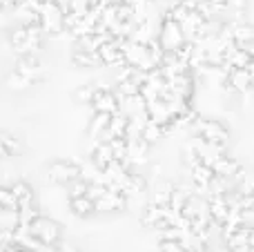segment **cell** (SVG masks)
<instances>
[{"label": "cell", "mask_w": 254, "mask_h": 252, "mask_svg": "<svg viewBox=\"0 0 254 252\" xmlns=\"http://www.w3.org/2000/svg\"><path fill=\"white\" fill-rule=\"evenodd\" d=\"M40 25H43L45 34H61L63 29H65V11L61 9V4L52 2V0H47V2L40 7Z\"/></svg>", "instance_id": "obj_1"}, {"label": "cell", "mask_w": 254, "mask_h": 252, "mask_svg": "<svg viewBox=\"0 0 254 252\" xmlns=\"http://www.w3.org/2000/svg\"><path fill=\"white\" fill-rule=\"evenodd\" d=\"M158 43L165 52H179L181 43H183V27L181 22H176L174 18L167 16L161 25V31H158Z\"/></svg>", "instance_id": "obj_2"}, {"label": "cell", "mask_w": 254, "mask_h": 252, "mask_svg": "<svg viewBox=\"0 0 254 252\" xmlns=\"http://www.w3.org/2000/svg\"><path fill=\"white\" fill-rule=\"evenodd\" d=\"M29 232L36 237V239H40L47 246H54L58 239H61V226L49 217H38L29 226Z\"/></svg>", "instance_id": "obj_3"}, {"label": "cell", "mask_w": 254, "mask_h": 252, "mask_svg": "<svg viewBox=\"0 0 254 252\" xmlns=\"http://www.w3.org/2000/svg\"><path fill=\"white\" fill-rule=\"evenodd\" d=\"M49 179L54 183H71L80 179V165L67 163V161H56L49 165Z\"/></svg>", "instance_id": "obj_4"}, {"label": "cell", "mask_w": 254, "mask_h": 252, "mask_svg": "<svg viewBox=\"0 0 254 252\" xmlns=\"http://www.w3.org/2000/svg\"><path fill=\"white\" fill-rule=\"evenodd\" d=\"M94 110L96 112H105V114H116L119 112V98L112 89H96L92 101Z\"/></svg>", "instance_id": "obj_5"}, {"label": "cell", "mask_w": 254, "mask_h": 252, "mask_svg": "<svg viewBox=\"0 0 254 252\" xmlns=\"http://www.w3.org/2000/svg\"><path fill=\"white\" fill-rule=\"evenodd\" d=\"M125 192H116L110 190L101 201H96V212H119V210L125 208L127 199H125Z\"/></svg>", "instance_id": "obj_6"}, {"label": "cell", "mask_w": 254, "mask_h": 252, "mask_svg": "<svg viewBox=\"0 0 254 252\" xmlns=\"http://www.w3.org/2000/svg\"><path fill=\"white\" fill-rule=\"evenodd\" d=\"M92 161L103 170L110 163H114L116 156H114V150H112L110 143H96V147H94V152H92Z\"/></svg>", "instance_id": "obj_7"}, {"label": "cell", "mask_w": 254, "mask_h": 252, "mask_svg": "<svg viewBox=\"0 0 254 252\" xmlns=\"http://www.w3.org/2000/svg\"><path fill=\"white\" fill-rule=\"evenodd\" d=\"M110 123H112V114H105V112H96L92 119V123H89V136L94 138V141H98V138L103 136V132H107L110 129Z\"/></svg>", "instance_id": "obj_8"}, {"label": "cell", "mask_w": 254, "mask_h": 252, "mask_svg": "<svg viewBox=\"0 0 254 252\" xmlns=\"http://www.w3.org/2000/svg\"><path fill=\"white\" fill-rule=\"evenodd\" d=\"M20 228V212L18 208H2L0 205V230L16 232Z\"/></svg>", "instance_id": "obj_9"}, {"label": "cell", "mask_w": 254, "mask_h": 252, "mask_svg": "<svg viewBox=\"0 0 254 252\" xmlns=\"http://www.w3.org/2000/svg\"><path fill=\"white\" fill-rule=\"evenodd\" d=\"M69 205L74 210V214H78V217H89V214L96 212V203L89 196H76V199L69 201Z\"/></svg>", "instance_id": "obj_10"}, {"label": "cell", "mask_w": 254, "mask_h": 252, "mask_svg": "<svg viewBox=\"0 0 254 252\" xmlns=\"http://www.w3.org/2000/svg\"><path fill=\"white\" fill-rule=\"evenodd\" d=\"M127 125H129V119H127L125 114H121V112H116V114H112V123H110V132L114 138H125L127 134Z\"/></svg>", "instance_id": "obj_11"}, {"label": "cell", "mask_w": 254, "mask_h": 252, "mask_svg": "<svg viewBox=\"0 0 254 252\" xmlns=\"http://www.w3.org/2000/svg\"><path fill=\"white\" fill-rule=\"evenodd\" d=\"M165 134V129H163V125H158V123H154V121H149L147 123V127L143 129V138L147 143H154V141H158V138Z\"/></svg>", "instance_id": "obj_12"}, {"label": "cell", "mask_w": 254, "mask_h": 252, "mask_svg": "<svg viewBox=\"0 0 254 252\" xmlns=\"http://www.w3.org/2000/svg\"><path fill=\"white\" fill-rule=\"evenodd\" d=\"M7 85H9V87H13V89H25V87H29V85H31V80L25 78L22 74H18V71H13V74L9 76Z\"/></svg>", "instance_id": "obj_13"}, {"label": "cell", "mask_w": 254, "mask_h": 252, "mask_svg": "<svg viewBox=\"0 0 254 252\" xmlns=\"http://www.w3.org/2000/svg\"><path fill=\"white\" fill-rule=\"evenodd\" d=\"M0 205L2 208H18V201L9 188H0Z\"/></svg>", "instance_id": "obj_14"}, {"label": "cell", "mask_w": 254, "mask_h": 252, "mask_svg": "<svg viewBox=\"0 0 254 252\" xmlns=\"http://www.w3.org/2000/svg\"><path fill=\"white\" fill-rule=\"evenodd\" d=\"M94 94H96V89H94L92 85H85V87L76 89V98H78L80 103H92L94 101Z\"/></svg>", "instance_id": "obj_15"}, {"label": "cell", "mask_w": 254, "mask_h": 252, "mask_svg": "<svg viewBox=\"0 0 254 252\" xmlns=\"http://www.w3.org/2000/svg\"><path fill=\"white\" fill-rule=\"evenodd\" d=\"M61 252H78V250H76L74 246H67V244H65V246L61 248Z\"/></svg>", "instance_id": "obj_16"}]
</instances>
